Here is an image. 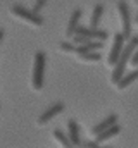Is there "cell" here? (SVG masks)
Here are the masks:
<instances>
[{"label": "cell", "mask_w": 138, "mask_h": 148, "mask_svg": "<svg viewBox=\"0 0 138 148\" xmlns=\"http://www.w3.org/2000/svg\"><path fill=\"white\" fill-rule=\"evenodd\" d=\"M121 133V126H117V122L116 124H112L110 127H107V129H104L102 133H99V134H95V141L100 145L102 141L105 140H109V138H114L116 134H119Z\"/></svg>", "instance_id": "obj_12"}, {"label": "cell", "mask_w": 138, "mask_h": 148, "mask_svg": "<svg viewBox=\"0 0 138 148\" xmlns=\"http://www.w3.org/2000/svg\"><path fill=\"white\" fill-rule=\"evenodd\" d=\"M137 45H138V36H133V35H131V36L128 38V45H124V48H123V52H121L117 62L114 64V71H112V76H110V81H112L114 84L123 77V74L126 71V66H128V62H130V59H131L135 48H137Z\"/></svg>", "instance_id": "obj_1"}, {"label": "cell", "mask_w": 138, "mask_h": 148, "mask_svg": "<svg viewBox=\"0 0 138 148\" xmlns=\"http://www.w3.org/2000/svg\"><path fill=\"white\" fill-rule=\"evenodd\" d=\"M79 59L81 60H92V62H99L102 57H100V53L97 52V50H93V52H86V53H83V55H79Z\"/></svg>", "instance_id": "obj_16"}, {"label": "cell", "mask_w": 138, "mask_h": 148, "mask_svg": "<svg viewBox=\"0 0 138 148\" xmlns=\"http://www.w3.org/2000/svg\"><path fill=\"white\" fill-rule=\"evenodd\" d=\"M45 64H47V55L45 52H36L34 53V62H33V76H31V86L34 90L43 88L45 81Z\"/></svg>", "instance_id": "obj_2"}, {"label": "cell", "mask_w": 138, "mask_h": 148, "mask_svg": "<svg viewBox=\"0 0 138 148\" xmlns=\"http://www.w3.org/2000/svg\"><path fill=\"white\" fill-rule=\"evenodd\" d=\"M138 79V67L135 69V71H131V73H128V74H123V77L116 83V86L119 88V90H124V88H128L131 83H135Z\"/></svg>", "instance_id": "obj_13"}, {"label": "cell", "mask_w": 138, "mask_h": 148, "mask_svg": "<svg viewBox=\"0 0 138 148\" xmlns=\"http://www.w3.org/2000/svg\"><path fill=\"white\" fill-rule=\"evenodd\" d=\"M79 147H83V148H99V143H97V141H81Z\"/></svg>", "instance_id": "obj_20"}, {"label": "cell", "mask_w": 138, "mask_h": 148, "mask_svg": "<svg viewBox=\"0 0 138 148\" xmlns=\"http://www.w3.org/2000/svg\"><path fill=\"white\" fill-rule=\"evenodd\" d=\"M123 48H124V36H123V33H117V35L114 36V45H112V48H110V53H109L107 64L114 66V64L117 62V59H119Z\"/></svg>", "instance_id": "obj_5"}, {"label": "cell", "mask_w": 138, "mask_h": 148, "mask_svg": "<svg viewBox=\"0 0 138 148\" xmlns=\"http://www.w3.org/2000/svg\"><path fill=\"white\" fill-rule=\"evenodd\" d=\"M117 122V115L116 114H110V115H107L105 119H104L102 122H99V124H95L92 129H90V133H92V136H95V134H99V133H102L104 129H107V127H110L112 124H116Z\"/></svg>", "instance_id": "obj_11"}, {"label": "cell", "mask_w": 138, "mask_h": 148, "mask_svg": "<svg viewBox=\"0 0 138 148\" xmlns=\"http://www.w3.org/2000/svg\"><path fill=\"white\" fill-rule=\"evenodd\" d=\"M59 48H61L62 52H66V53H71V52H74L76 45L71 43V41H61V43H59Z\"/></svg>", "instance_id": "obj_17"}, {"label": "cell", "mask_w": 138, "mask_h": 148, "mask_svg": "<svg viewBox=\"0 0 138 148\" xmlns=\"http://www.w3.org/2000/svg\"><path fill=\"white\" fill-rule=\"evenodd\" d=\"M76 33H81L85 36H88L90 40H100V41H105L109 38V33L105 29H100V28H85V26H78ZM74 33V35H76Z\"/></svg>", "instance_id": "obj_6"}, {"label": "cell", "mask_w": 138, "mask_h": 148, "mask_svg": "<svg viewBox=\"0 0 138 148\" xmlns=\"http://www.w3.org/2000/svg\"><path fill=\"white\" fill-rule=\"evenodd\" d=\"M45 5H47V0H36L31 10H34V12H38V14H40V10H41V9H43Z\"/></svg>", "instance_id": "obj_19"}, {"label": "cell", "mask_w": 138, "mask_h": 148, "mask_svg": "<svg viewBox=\"0 0 138 148\" xmlns=\"http://www.w3.org/2000/svg\"><path fill=\"white\" fill-rule=\"evenodd\" d=\"M81 9H74L72 10V14H71V17H69V23H68V28H66V35L69 38L74 36V33H76V29H78V26H79V19H81Z\"/></svg>", "instance_id": "obj_10"}, {"label": "cell", "mask_w": 138, "mask_h": 148, "mask_svg": "<svg viewBox=\"0 0 138 148\" xmlns=\"http://www.w3.org/2000/svg\"><path fill=\"white\" fill-rule=\"evenodd\" d=\"M54 138H55V140H57V141H59L62 147H66V148H71V147H72V143H71L69 136H68V134H64L61 129H55V131H54Z\"/></svg>", "instance_id": "obj_15"}, {"label": "cell", "mask_w": 138, "mask_h": 148, "mask_svg": "<svg viewBox=\"0 0 138 148\" xmlns=\"http://www.w3.org/2000/svg\"><path fill=\"white\" fill-rule=\"evenodd\" d=\"M130 62L135 67H138V45H137V48H135V52H133V55H131V59H130Z\"/></svg>", "instance_id": "obj_21"}, {"label": "cell", "mask_w": 138, "mask_h": 148, "mask_svg": "<svg viewBox=\"0 0 138 148\" xmlns=\"http://www.w3.org/2000/svg\"><path fill=\"white\" fill-rule=\"evenodd\" d=\"M135 21H137V24H138V14H137V19H135Z\"/></svg>", "instance_id": "obj_23"}, {"label": "cell", "mask_w": 138, "mask_h": 148, "mask_svg": "<svg viewBox=\"0 0 138 148\" xmlns=\"http://www.w3.org/2000/svg\"><path fill=\"white\" fill-rule=\"evenodd\" d=\"M10 12H12V16H16L19 19H24V21L34 24V26H41L43 24V17L38 12H34L31 9H26L23 5H12L10 7Z\"/></svg>", "instance_id": "obj_3"}, {"label": "cell", "mask_w": 138, "mask_h": 148, "mask_svg": "<svg viewBox=\"0 0 138 148\" xmlns=\"http://www.w3.org/2000/svg\"><path fill=\"white\" fill-rule=\"evenodd\" d=\"M68 136L72 143V147H79L81 145V138H79V124L74 119L68 121Z\"/></svg>", "instance_id": "obj_9"}, {"label": "cell", "mask_w": 138, "mask_h": 148, "mask_svg": "<svg viewBox=\"0 0 138 148\" xmlns=\"http://www.w3.org/2000/svg\"><path fill=\"white\" fill-rule=\"evenodd\" d=\"M117 10H119V17H121V24H123V36L124 40L131 36V14H130V7L124 0H119L117 2Z\"/></svg>", "instance_id": "obj_4"}, {"label": "cell", "mask_w": 138, "mask_h": 148, "mask_svg": "<svg viewBox=\"0 0 138 148\" xmlns=\"http://www.w3.org/2000/svg\"><path fill=\"white\" fill-rule=\"evenodd\" d=\"M135 2H137V3H138V0H135Z\"/></svg>", "instance_id": "obj_24"}, {"label": "cell", "mask_w": 138, "mask_h": 148, "mask_svg": "<svg viewBox=\"0 0 138 148\" xmlns=\"http://www.w3.org/2000/svg\"><path fill=\"white\" fill-rule=\"evenodd\" d=\"M62 110H64V103H62V102H57V103H54L52 107H48L47 110H43V114L38 117V124H40V126H43V124L50 122V119H54L57 114H61Z\"/></svg>", "instance_id": "obj_7"}, {"label": "cell", "mask_w": 138, "mask_h": 148, "mask_svg": "<svg viewBox=\"0 0 138 148\" xmlns=\"http://www.w3.org/2000/svg\"><path fill=\"white\" fill-rule=\"evenodd\" d=\"M86 41H90V38L85 36V35H81V33H76V35L72 36V43H74V45H83V43H86Z\"/></svg>", "instance_id": "obj_18"}, {"label": "cell", "mask_w": 138, "mask_h": 148, "mask_svg": "<svg viewBox=\"0 0 138 148\" xmlns=\"http://www.w3.org/2000/svg\"><path fill=\"white\" fill-rule=\"evenodd\" d=\"M102 47H104V41H100V40H90V41H86V43H83V45H78V47L74 48V53L79 57V55H83V53H86V52L100 50Z\"/></svg>", "instance_id": "obj_8"}, {"label": "cell", "mask_w": 138, "mask_h": 148, "mask_svg": "<svg viewBox=\"0 0 138 148\" xmlns=\"http://www.w3.org/2000/svg\"><path fill=\"white\" fill-rule=\"evenodd\" d=\"M102 16H104V5H102V3H97V5L93 7L92 17H90V28H99Z\"/></svg>", "instance_id": "obj_14"}, {"label": "cell", "mask_w": 138, "mask_h": 148, "mask_svg": "<svg viewBox=\"0 0 138 148\" xmlns=\"http://www.w3.org/2000/svg\"><path fill=\"white\" fill-rule=\"evenodd\" d=\"M3 36H5V29H3V28H0V43H2Z\"/></svg>", "instance_id": "obj_22"}]
</instances>
